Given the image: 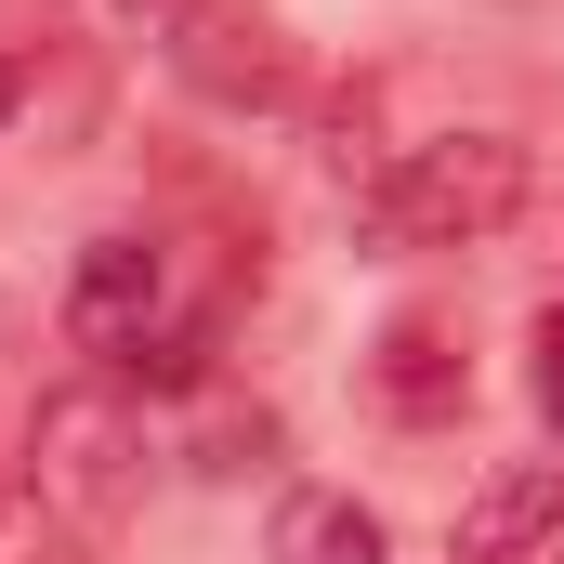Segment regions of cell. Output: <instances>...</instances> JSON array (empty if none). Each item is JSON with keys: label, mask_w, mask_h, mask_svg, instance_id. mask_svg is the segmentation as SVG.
Masks as SVG:
<instances>
[{"label": "cell", "mask_w": 564, "mask_h": 564, "mask_svg": "<svg viewBox=\"0 0 564 564\" xmlns=\"http://www.w3.org/2000/svg\"><path fill=\"white\" fill-rule=\"evenodd\" d=\"M525 184H539V158L512 132H421L394 171H368V237H394V250H473V237H499L525 210Z\"/></svg>", "instance_id": "cell-1"}, {"label": "cell", "mask_w": 564, "mask_h": 564, "mask_svg": "<svg viewBox=\"0 0 564 564\" xmlns=\"http://www.w3.org/2000/svg\"><path fill=\"white\" fill-rule=\"evenodd\" d=\"M26 499L66 512V525H119V512L144 499V408L119 394V381L40 394V421H26Z\"/></svg>", "instance_id": "cell-2"}, {"label": "cell", "mask_w": 564, "mask_h": 564, "mask_svg": "<svg viewBox=\"0 0 564 564\" xmlns=\"http://www.w3.org/2000/svg\"><path fill=\"white\" fill-rule=\"evenodd\" d=\"M158 53H171V79L197 93V106H224V119H263L302 93V53H289V26L263 0H171L158 13Z\"/></svg>", "instance_id": "cell-3"}, {"label": "cell", "mask_w": 564, "mask_h": 564, "mask_svg": "<svg viewBox=\"0 0 564 564\" xmlns=\"http://www.w3.org/2000/svg\"><path fill=\"white\" fill-rule=\"evenodd\" d=\"M158 328H171V250L158 237H93L79 276H66V341L106 355V368H144Z\"/></svg>", "instance_id": "cell-4"}, {"label": "cell", "mask_w": 564, "mask_h": 564, "mask_svg": "<svg viewBox=\"0 0 564 564\" xmlns=\"http://www.w3.org/2000/svg\"><path fill=\"white\" fill-rule=\"evenodd\" d=\"M564 539V459H499L459 499V552L446 564H539Z\"/></svg>", "instance_id": "cell-5"}, {"label": "cell", "mask_w": 564, "mask_h": 564, "mask_svg": "<svg viewBox=\"0 0 564 564\" xmlns=\"http://www.w3.org/2000/svg\"><path fill=\"white\" fill-rule=\"evenodd\" d=\"M459 394H473L459 328H446V315H394V328H381V408H394V421H459Z\"/></svg>", "instance_id": "cell-6"}, {"label": "cell", "mask_w": 564, "mask_h": 564, "mask_svg": "<svg viewBox=\"0 0 564 564\" xmlns=\"http://www.w3.org/2000/svg\"><path fill=\"white\" fill-rule=\"evenodd\" d=\"M263 564H381V512H368V499H341V486H289Z\"/></svg>", "instance_id": "cell-7"}, {"label": "cell", "mask_w": 564, "mask_h": 564, "mask_svg": "<svg viewBox=\"0 0 564 564\" xmlns=\"http://www.w3.org/2000/svg\"><path fill=\"white\" fill-rule=\"evenodd\" d=\"M263 446H276V421H263V408H210V433H197V473H263Z\"/></svg>", "instance_id": "cell-8"}, {"label": "cell", "mask_w": 564, "mask_h": 564, "mask_svg": "<svg viewBox=\"0 0 564 564\" xmlns=\"http://www.w3.org/2000/svg\"><path fill=\"white\" fill-rule=\"evenodd\" d=\"M525 355H539V408L564 433V302H539V328H525Z\"/></svg>", "instance_id": "cell-9"}, {"label": "cell", "mask_w": 564, "mask_h": 564, "mask_svg": "<svg viewBox=\"0 0 564 564\" xmlns=\"http://www.w3.org/2000/svg\"><path fill=\"white\" fill-rule=\"evenodd\" d=\"M13 106H26V66H13V53H0V119H13Z\"/></svg>", "instance_id": "cell-10"}, {"label": "cell", "mask_w": 564, "mask_h": 564, "mask_svg": "<svg viewBox=\"0 0 564 564\" xmlns=\"http://www.w3.org/2000/svg\"><path fill=\"white\" fill-rule=\"evenodd\" d=\"M0 512H13V459H0Z\"/></svg>", "instance_id": "cell-11"}, {"label": "cell", "mask_w": 564, "mask_h": 564, "mask_svg": "<svg viewBox=\"0 0 564 564\" xmlns=\"http://www.w3.org/2000/svg\"><path fill=\"white\" fill-rule=\"evenodd\" d=\"M119 13H171V0H119Z\"/></svg>", "instance_id": "cell-12"}, {"label": "cell", "mask_w": 564, "mask_h": 564, "mask_svg": "<svg viewBox=\"0 0 564 564\" xmlns=\"http://www.w3.org/2000/svg\"><path fill=\"white\" fill-rule=\"evenodd\" d=\"M552 564H564V539H552Z\"/></svg>", "instance_id": "cell-13"}]
</instances>
